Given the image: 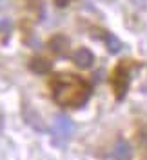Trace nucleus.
Segmentation results:
<instances>
[{"label": "nucleus", "mask_w": 147, "mask_h": 160, "mask_svg": "<svg viewBox=\"0 0 147 160\" xmlns=\"http://www.w3.org/2000/svg\"><path fill=\"white\" fill-rule=\"evenodd\" d=\"M73 131H75V124L71 122L69 117L66 115H56L55 120H53V140H55V144H64V142H67L71 138V135H73Z\"/></svg>", "instance_id": "2"}, {"label": "nucleus", "mask_w": 147, "mask_h": 160, "mask_svg": "<svg viewBox=\"0 0 147 160\" xmlns=\"http://www.w3.org/2000/svg\"><path fill=\"white\" fill-rule=\"evenodd\" d=\"M6 6V0H0V8H4Z\"/></svg>", "instance_id": "12"}, {"label": "nucleus", "mask_w": 147, "mask_h": 160, "mask_svg": "<svg viewBox=\"0 0 147 160\" xmlns=\"http://www.w3.org/2000/svg\"><path fill=\"white\" fill-rule=\"evenodd\" d=\"M53 68V64H51V60L47 58H42V57H35V58H31L29 62V69L33 73H37V75H47L49 71Z\"/></svg>", "instance_id": "7"}, {"label": "nucleus", "mask_w": 147, "mask_h": 160, "mask_svg": "<svg viewBox=\"0 0 147 160\" xmlns=\"http://www.w3.org/2000/svg\"><path fill=\"white\" fill-rule=\"evenodd\" d=\"M53 98L60 106L80 108L91 97V86L84 78L75 77L73 73H60L51 82Z\"/></svg>", "instance_id": "1"}, {"label": "nucleus", "mask_w": 147, "mask_h": 160, "mask_svg": "<svg viewBox=\"0 0 147 160\" xmlns=\"http://www.w3.org/2000/svg\"><path fill=\"white\" fill-rule=\"evenodd\" d=\"M67 44H69V40L64 35H55L53 38L49 40V48H51L53 53H56V55H62L64 51L67 49Z\"/></svg>", "instance_id": "8"}, {"label": "nucleus", "mask_w": 147, "mask_h": 160, "mask_svg": "<svg viewBox=\"0 0 147 160\" xmlns=\"http://www.w3.org/2000/svg\"><path fill=\"white\" fill-rule=\"evenodd\" d=\"M9 29H11L9 20H7V18H2V20H0V33H9Z\"/></svg>", "instance_id": "10"}, {"label": "nucleus", "mask_w": 147, "mask_h": 160, "mask_svg": "<svg viewBox=\"0 0 147 160\" xmlns=\"http://www.w3.org/2000/svg\"><path fill=\"white\" fill-rule=\"evenodd\" d=\"M24 118H26V122L29 124L33 129L46 131V126H44V122H42V118H40V115L33 109V108H29V106L24 108Z\"/></svg>", "instance_id": "5"}, {"label": "nucleus", "mask_w": 147, "mask_h": 160, "mask_svg": "<svg viewBox=\"0 0 147 160\" xmlns=\"http://www.w3.org/2000/svg\"><path fill=\"white\" fill-rule=\"evenodd\" d=\"M129 86V75L127 71L124 69V66H118L115 73H113V88H115V93H116V98H124L125 91H127Z\"/></svg>", "instance_id": "3"}, {"label": "nucleus", "mask_w": 147, "mask_h": 160, "mask_svg": "<svg viewBox=\"0 0 147 160\" xmlns=\"http://www.w3.org/2000/svg\"><path fill=\"white\" fill-rule=\"evenodd\" d=\"M69 4V0H55V6L56 8H66Z\"/></svg>", "instance_id": "11"}, {"label": "nucleus", "mask_w": 147, "mask_h": 160, "mask_svg": "<svg viewBox=\"0 0 147 160\" xmlns=\"http://www.w3.org/2000/svg\"><path fill=\"white\" fill-rule=\"evenodd\" d=\"M105 42H107L109 53H118V51L122 49V42L115 35H111V33H105Z\"/></svg>", "instance_id": "9"}, {"label": "nucleus", "mask_w": 147, "mask_h": 160, "mask_svg": "<svg viewBox=\"0 0 147 160\" xmlns=\"http://www.w3.org/2000/svg\"><path fill=\"white\" fill-rule=\"evenodd\" d=\"M73 62L78 66L80 69H89L93 66V62H95V55L87 48H80V49H76L73 53Z\"/></svg>", "instance_id": "4"}, {"label": "nucleus", "mask_w": 147, "mask_h": 160, "mask_svg": "<svg viewBox=\"0 0 147 160\" xmlns=\"http://www.w3.org/2000/svg\"><path fill=\"white\" fill-rule=\"evenodd\" d=\"M131 155H133L131 146L125 140H118L116 144H115V148H113V151H111V157L115 160H129Z\"/></svg>", "instance_id": "6"}]
</instances>
